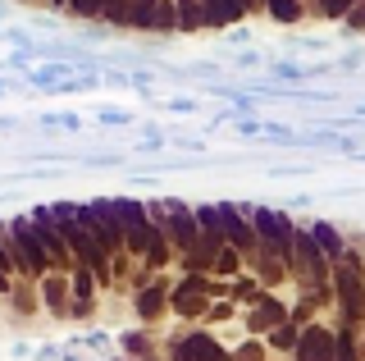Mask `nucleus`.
Returning a JSON list of instances; mask_svg holds the SVG:
<instances>
[{"label": "nucleus", "instance_id": "1", "mask_svg": "<svg viewBox=\"0 0 365 361\" xmlns=\"http://www.w3.org/2000/svg\"><path fill=\"white\" fill-rule=\"evenodd\" d=\"M334 298H338V320L347 330H365V261H361V252H347V261L334 265Z\"/></svg>", "mask_w": 365, "mask_h": 361}, {"label": "nucleus", "instance_id": "2", "mask_svg": "<svg viewBox=\"0 0 365 361\" xmlns=\"http://www.w3.org/2000/svg\"><path fill=\"white\" fill-rule=\"evenodd\" d=\"M151 220L165 224V233H169V247H174V256L182 261V256H197V247H201V224H197V206H187V201H174V197H165V201H151Z\"/></svg>", "mask_w": 365, "mask_h": 361}, {"label": "nucleus", "instance_id": "3", "mask_svg": "<svg viewBox=\"0 0 365 361\" xmlns=\"http://www.w3.org/2000/svg\"><path fill=\"white\" fill-rule=\"evenodd\" d=\"M9 224V252H14V275L19 279H46L51 275V256H46V243L37 233V224H32L28 215H14L5 220Z\"/></svg>", "mask_w": 365, "mask_h": 361}, {"label": "nucleus", "instance_id": "4", "mask_svg": "<svg viewBox=\"0 0 365 361\" xmlns=\"http://www.w3.org/2000/svg\"><path fill=\"white\" fill-rule=\"evenodd\" d=\"M242 215L251 220V229H256V243H260V256H288V247H292V229L297 224L283 215V210H269V206H256V201H242Z\"/></svg>", "mask_w": 365, "mask_h": 361}, {"label": "nucleus", "instance_id": "5", "mask_svg": "<svg viewBox=\"0 0 365 361\" xmlns=\"http://www.w3.org/2000/svg\"><path fill=\"white\" fill-rule=\"evenodd\" d=\"M78 215L91 224V233H96L101 252L110 256V261H119V256H128V243H123V224H119V210H114V197H96V201H83L78 206Z\"/></svg>", "mask_w": 365, "mask_h": 361}, {"label": "nucleus", "instance_id": "6", "mask_svg": "<svg viewBox=\"0 0 365 361\" xmlns=\"http://www.w3.org/2000/svg\"><path fill=\"white\" fill-rule=\"evenodd\" d=\"M114 210H119V224H123L128 256H133V261H146L151 238H155V220H151V210H146V201H137V197H114Z\"/></svg>", "mask_w": 365, "mask_h": 361}, {"label": "nucleus", "instance_id": "7", "mask_svg": "<svg viewBox=\"0 0 365 361\" xmlns=\"http://www.w3.org/2000/svg\"><path fill=\"white\" fill-rule=\"evenodd\" d=\"M220 206V229H224V243L233 247L242 261H256L260 256V243H256V229H251V220L242 215V210L233 206V201H215Z\"/></svg>", "mask_w": 365, "mask_h": 361}, {"label": "nucleus", "instance_id": "8", "mask_svg": "<svg viewBox=\"0 0 365 361\" xmlns=\"http://www.w3.org/2000/svg\"><path fill=\"white\" fill-rule=\"evenodd\" d=\"M28 220L37 224V233H41V243H46V256H51V265L60 270V275H73L78 261H73V252H68V243H64L60 224H55V215H51V206H32Z\"/></svg>", "mask_w": 365, "mask_h": 361}, {"label": "nucleus", "instance_id": "9", "mask_svg": "<svg viewBox=\"0 0 365 361\" xmlns=\"http://www.w3.org/2000/svg\"><path fill=\"white\" fill-rule=\"evenodd\" d=\"M292 361H338V330H329V325H302V343H297Z\"/></svg>", "mask_w": 365, "mask_h": 361}, {"label": "nucleus", "instance_id": "10", "mask_svg": "<svg viewBox=\"0 0 365 361\" xmlns=\"http://www.w3.org/2000/svg\"><path fill=\"white\" fill-rule=\"evenodd\" d=\"M288 320H292V311L283 307V302L274 298V293H265L260 302H251V307L242 311V325L251 330V338H260V334H274L279 325H288Z\"/></svg>", "mask_w": 365, "mask_h": 361}, {"label": "nucleus", "instance_id": "11", "mask_svg": "<svg viewBox=\"0 0 365 361\" xmlns=\"http://www.w3.org/2000/svg\"><path fill=\"white\" fill-rule=\"evenodd\" d=\"M169 298H174V284H169V279H146L133 298L137 320H160V315L169 311Z\"/></svg>", "mask_w": 365, "mask_h": 361}, {"label": "nucleus", "instance_id": "12", "mask_svg": "<svg viewBox=\"0 0 365 361\" xmlns=\"http://www.w3.org/2000/svg\"><path fill=\"white\" fill-rule=\"evenodd\" d=\"M41 302L51 315H68V307H73V279L60 275V270H51V275L41 279Z\"/></svg>", "mask_w": 365, "mask_h": 361}, {"label": "nucleus", "instance_id": "13", "mask_svg": "<svg viewBox=\"0 0 365 361\" xmlns=\"http://www.w3.org/2000/svg\"><path fill=\"white\" fill-rule=\"evenodd\" d=\"M205 5V32H220V28H237L247 14V5L242 0H201Z\"/></svg>", "mask_w": 365, "mask_h": 361}, {"label": "nucleus", "instance_id": "14", "mask_svg": "<svg viewBox=\"0 0 365 361\" xmlns=\"http://www.w3.org/2000/svg\"><path fill=\"white\" fill-rule=\"evenodd\" d=\"M306 229H311V238L319 243V252H324L334 265H342V261H347V252H351V247H347V238L338 233V224H329V220H315V224H306Z\"/></svg>", "mask_w": 365, "mask_h": 361}, {"label": "nucleus", "instance_id": "15", "mask_svg": "<svg viewBox=\"0 0 365 361\" xmlns=\"http://www.w3.org/2000/svg\"><path fill=\"white\" fill-rule=\"evenodd\" d=\"M169 311L182 315V320H201V315L210 311V298H205V293H182V288H174V298H169Z\"/></svg>", "mask_w": 365, "mask_h": 361}, {"label": "nucleus", "instance_id": "16", "mask_svg": "<svg viewBox=\"0 0 365 361\" xmlns=\"http://www.w3.org/2000/svg\"><path fill=\"white\" fill-rule=\"evenodd\" d=\"M265 293H269V288L260 284L256 275H237V279H228V298H233V302H237V307H242V311L251 307V302H260V298H265Z\"/></svg>", "mask_w": 365, "mask_h": 361}, {"label": "nucleus", "instance_id": "17", "mask_svg": "<svg viewBox=\"0 0 365 361\" xmlns=\"http://www.w3.org/2000/svg\"><path fill=\"white\" fill-rule=\"evenodd\" d=\"M174 5H178V32H182V37L205 32V5H201V0H174Z\"/></svg>", "mask_w": 365, "mask_h": 361}, {"label": "nucleus", "instance_id": "18", "mask_svg": "<svg viewBox=\"0 0 365 361\" xmlns=\"http://www.w3.org/2000/svg\"><path fill=\"white\" fill-rule=\"evenodd\" d=\"M269 73H274V83L297 87V83H306V78H311V64H297V60H269Z\"/></svg>", "mask_w": 365, "mask_h": 361}, {"label": "nucleus", "instance_id": "19", "mask_svg": "<svg viewBox=\"0 0 365 361\" xmlns=\"http://www.w3.org/2000/svg\"><path fill=\"white\" fill-rule=\"evenodd\" d=\"M265 14L274 24H302L306 19V0H265Z\"/></svg>", "mask_w": 365, "mask_h": 361}, {"label": "nucleus", "instance_id": "20", "mask_svg": "<svg viewBox=\"0 0 365 361\" xmlns=\"http://www.w3.org/2000/svg\"><path fill=\"white\" fill-rule=\"evenodd\" d=\"M351 5H361V0H306V14L311 19H347L351 14Z\"/></svg>", "mask_w": 365, "mask_h": 361}, {"label": "nucleus", "instance_id": "21", "mask_svg": "<svg viewBox=\"0 0 365 361\" xmlns=\"http://www.w3.org/2000/svg\"><path fill=\"white\" fill-rule=\"evenodd\" d=\"M297 343H302V325H279L274 334H265V347L269 352H297Z\"/></svg>", "mask_w": 365, "mask_h": 361}, {"label": "nucleus", "instance_id": "22", "mask_svg": "<svg viewBox=\"0 0 365 361\" xmlns=\"http://www.w3.org/2000/svg\"><path fill=\"white\" fill-rule=\"evenodd\" d=\"M155 9H160V0H133V9H128V32H151L155 24Z\"/></svg>", "mask_w": 365, "mask_h": 361}, {"label": "nucleus", "instance_id": "23", "mask_svg": "<svg viewBox=\"0 0 365 361\" xmlns=\"http://www.w3.org/2000/svg\"><path fill=\"white\" fill-rule=\"evenodd\" d=\"M14 288V252H9V224H0V298Z\"/></svg>", "mask_w": 365, "mask_h": 361}, {"label": "nucleus", "instance_id": "24", "mask_svg": "<svg viewBox=\"0 0 365 361\" xmlns=\"http://www.w3.org/2000/svg\"><path fill=\"white\" fill-rule=\"evenodd\" d=\"M151 32H155V37H174V32H178V5H174V0H160Z\"/></svg>", "mask_w": 365, "mask_h": 361}, {"label": "nucleus", "instance_id": "25", "mask_svg": "<svg viewBox=\"0 0 365 361\" xmlns=\"http://www.w3.org/2000/svg\"><path fill=\"white\" fill-rule=\"evenodd\" d=\"M338 361H365V352H361V330H347V325L338 330Z\"/></svg>", "mask_w": 365, "mask_h": 361}, {"label": "nucleus", "instance_id": "26", "mask_svg": "<svg viewBox=\"0 0 365 361\" xmlns=\"http://www.w3.org/2000/svg\"><path fill=\"white\" fill-rule=\"evenodd\" d=\"M110 0H73V5L64 9L68 19H83V24H101V14H106Z\"/></svg>", "mask_w": 365, "mask_h": 361}, {"label": "nucleus", "instance_id": "27", "mask_svg": "<svg viewBox=\"0 0 365 361\" xmlns=\"http://www.w3.org/2000/svg\"><path fill=\"white\" fill-rule=\"evenodd\" d=\"M237 265H242V256H237L233 247H224V252L215 256V275H224V279H237Z\"/></svg>", "mask_w": 365, "mask_h": 361}, {"label": "nucleus", "instance_id": "28", "mask_svg": "<svg viewBox=\"0 0 365 361\" xmlns=\"http://www.w3.org/2000/svg\"><path fill=\"white\" fill-rule=\"evenodd\" d=\"M288 51H311V55H329L324 37H288Z\"/></svg>", "mask_w": 365, "mask_h": 361}, {"label": "nucleus", "instance_id": "29", "mask_svg": "<svg viewBox=\"0 0 365 361\" xmlns=\"http://www.w3.org/2000/svg\"><path fill=\"white\" fill-rule=\"evenodd\" d=\"M233 315H237V302H233V298H224V302H210V311H205V320L224 325V320H233Z\"/></svg>", "mask_w": 365, "mask_h": 361}, {"label": "nucleus", "instance_id": "30", "mask_svg": "<svg viewBox=\"0 0 365 361\" xmlns=\"http://www.w3.org/2000/svg\"><path fill=\"white\" fill-rule=\"evenodd\" d=\"M41 128H64V133H78L83 119L78 115H41Z\"/></svg>", "mask_w": 365, "mask_h": 361}, {"label": "nucleus", "instance_id": "31", "mask_svg": "<svg viewBox=\"0 0 365 361\" xmlns=\"http://www.w3.org/2000/svg\"><path fill=\"white\" fill-rule=\"evenodd\" d=\"M233 357H237V361H265V343H260V338H247V343L237 347Z\"/></svg>", "mask_w": 365, "mask_h": 361}, {"label": "nucleus", "instance_id": "32", "mask_svg": "<svg viewBox=\"0 0 365 361\" xmlns=\"http://www.w3.org/2000/svg\"><path fill=\"white\" fill-rule=\"evenodd\" d=\"M256 64H269L260 51H237V60H233V69H256Z\"/></svg>", "mask_w": 365, "mask_h": 361}, {"label": "nucleus", "instance_id": "33", "mask_svg": "<svg viewBox=\"0 0 365 361\" xmlns=\"http://www.w3.org/2000/svg\"><path fill=\"white\" fill-rule=\"evenodd\" d=\"M96 119H101V123H114V128L133 123V115H128V110H96Z\"/></svg>", "mask_w": 365, "mask_h": 361}, {"label": "nucleus", "instance_id": "34", "mask_svg": "<svg viewBox=\"0 0 365 361\" xmlns=\"http://www.w3.org/2000/svg\"><path fill=\"white\" fill-rule=\"evenodd\" d=\"M365 64V51H342L338 55V69H361Z\"/></svg>", "mask_w": 365, "mask_h": 361}, {"label": "nucleus", "instance_id": "35", "mask_svg": "<svg viewBox=\"0 0 365 361\" xmlns=\"http://www.w3.org/2000/svg\"><path fill=\"white\" fill-rule=\"evenodd\" d=\"M169 110H174V115H192L197 101H192V96H174V101H169Z\"/></svg>", "mask_w": 365, "mask_h": 361}, {"label": "nucleus", "instance_id": "36", "mask_svg": "<svg viewBox=\"0 0 365 361\" xmlns=\"http://www.w3.org/2000/svg\"><path fill=\"white\" fill-rule=\"evenodd\" d=\"M123 347H128V352H146V334L137 330V334H123Z\"/></svg>", "mask_w": 365, "mask_h": 361}, {"label": "nucleus", "instance_id": "37", "mask_svg": "<svg viewBox=\"0 0 365 361\" xmlns=\"http://www.w3.org/2000/svg\"><path fill=\"white\" fill-rule=\"evenodd\" d=\"M247 41H251V32H247V28H233V32L224 37V46H247Z\"/></svg>", "mask_w": 365, "mask_h": 361}, {"label": "nucleus", "instance_id": "38", "mask_svg": "<svg viewBox=\"0 0 365 361\" xmlns=\"http://www.w3.org/2000/svg\"><path fill=\"white\" fill-rule=\"evenodd\" d=\"M247 5V14H265V0H242Z\"/></svg>", "mask_w": 365, "mask_h": 361}, {"label": "nucleus", "instance_id": "39", "mask_svg": "<svg viewBox=\"0 0 365 361\" xmlns=\"http://www.w3.org/2000/svg\"><path fill=\"white\" fill-rule=\"evenodd\" d=\"M46 5H51V9H60V14H64V9L73 5V0H46Z\"/></svg>", "mask_w": 365, "mask_h": 361}, {"label": "nucleus", "instance_id": "40", "mask_svg": "<svg viewBox=\"0 0 365 361\" xmlns=\"http://www.w3.org/2000/svg\"><path fill=\"white\" fill-rule=\"evenodd\" d=\"M9 14V0H0V19H5Z\"/></svg>", "mask_w": 365, "mask_h": 361}, {"label": "nucleus", "instance_id": "41", "mask_svg": "<svg viewBox=\"0 0 365 361\" xmlns=\"http://www.w3.org/2000/svg\"><path fill=\"white\" fill-rule=\"evenodd\" d=\"M23 5H28V0H23Z\"/></svg>", "mask_w": 365, "mask_h": 361}]
</instances>
